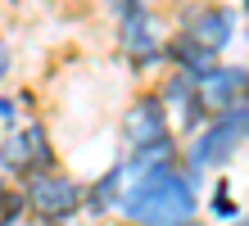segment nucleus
<instances>
[{
  "instance_id": "obj_1",
  "label": "nucleus",
  "mask_w": 249,
  "mask_h": 226,
  "mask_svg": "<svg viewBox=\"0 0 249 226\" xmlns=\"http://www.w3.org/2000/svg\"><path fill=\"white\" fill-rule=\"evenodd\" d=\"M123 213L141 226H190L195 217V176L177 172V163L131 176L123 194Z\"/></svg>"
},
{
  "instance_id": "obj_2",
  "label": "nucleus",
  "mask_w": 249,
  "mask_h": 226,
  "mask_svg": "<svg viewBox=\"0 0 249 226\" xmlns=\"http://www.w3.org/2000/svg\"><path fill=\"white\" fill-rule=\"evenodd\" d=\"M245 140H249V104H236V109L217 113L204 127V136L190 145V168H222Z\"/></svg>"
},
{
  "instance_id": "obj_3",
  "label": "nucleus",
  "mask_w": 249,
  "mask_h": 226,
  "mask_svg": "<svg viewBox=\"0 0 249 226\" xmlns=\"http://www.w3.org/2000/svg\"><path fill=\"white\" fill-rule=\"evenodd\" d=\"M82 199H86V190H82L72 176L41 172V176H32V181H27V208H32L41 222H50V226L68 222V217L82 208Z\"/></svg>"
},
{
  "instance_id": "obj_4",
  "label": "nucleus",
  "mask_w": 249,
  "mask_h": 226,
  "mask_svg": "<svg viewBox=\"0 0 249 226\" xmlns=\"http://www.w3.org/2000/svg\"><path fill=\"white\" fill-rule=\"evenodd\" d=\"M0 168H9V172H18V176H41V172H50L54 168V149L46 145V131H41L36 122L27 127V131H14L5 149H0Z\"/></svg>"
},
{
  "instance_id": "obj_5",
  "label": "nucleus",
  "mask_w": 249,
  "mask_h": 226,
  "mask_svg": "<svg viewBox=\"0 0 249 226\" xmlns=\"http://www.w3.org/2000/svg\"><path fill=\"white\" fill-rule=\"evenodd\" d=\"M123 131H127V140H131L136 154L159 149V145H172L168 140V109H163V100H154V95L136 100L127 109V118H123Z\"/></svg>"
},
{
  "instance_id": "obj_6",
  "label": "nucleus",
  "mask_w": 249,
  "mask_h": 226,
  "mask_svg": "<svg viewBox=\"0 0 249 226\" xmlns=\"http://www.w3.org/2000/svg\"><path fill=\"white\" fill-rule=\"evenodd\" d=\"M195 82H199V104L209 118L236 109V104H249V68H213L209 77H195Z\"/></svg>"
},
{
  "instance_id": "obj_7",
  "label": "nucleus",
  "mask_w": 249,
  "mask_h": 226,
  "mask_svg": "<svg viewBox=\"0 0 249 226\" xmlns=\"http://www.w3.org/2000/svg\"><path fill=\"white\" fill-rule=\"evenodd\" d=\"M181 36L199 41V45H209V50L217 54V50L231 41V14H227V9H217V5H195V9H186V14H181Z\"/></svg>"
},
{
  "instance_id": "obj_8",
  "label": "nucleus",
  "mask_w": 249,
  "mask_h": 226,
  "mask_svg": "<svg viewBox=\"0 0 249 226\" xmlns=\"http://www.w3.org/2000/svg\"><path fill=\"white\" fill-rule=\"evenodd\" d=\"M113 9L123 18V45L131 54H141V59H154L159 41H154V27H150V9L141 0H113Z\"/></svg>"
},
{
  "instance_id": "obj_9",
  "label": "nucleus",
  "mask_w": 249,
  "mask_h": 226,
  "mask_svg": "<svg viewBox=\"0 0 249 226\" xmlns=\"http://www.w3.org/2000/svg\"><path fill=\"white\" fill-rule=\"evenodd\" d=\"M163 100L172 104V109L181 104V127H195L199 118H209V113H204V104H199V82L186 77V72H172V77H168Z\"/></svg>"
},
{
  "instance_id": "obj_10",
  "label": "nucleus",
  "mask_w": 249,
  "mask_h": 226,
  "mask_svg": "<svg viewBox=\"0 0 249 226\" xmlns=\"http://www.w3.org/2000/svg\"><path fill=\"white\" fill-rule=\"evenodd\" d=\"M172 59H177V72H186V77H209V72L217 68V54L209 50V45H199V41H190L177 32V41H172Z\"/></svg>"
},
{
  "instance_id": "obj_11",
  "label": "nucleus",
  "mask_w": 249,
  "mask_h": 226,
  "mask_svg": "<svg viewBox=\"0 0 249 226\" xmlns=\"http://www.w3.org/2000/svg\"><path fill=\"white\" fill-rule=\"evenodd\" d=\"M23 213H27V190H9L0 176V226H14Z\"/></svg>"
},
{
  "instance_id": "obj_12",
  "label": "nucleus",
  "mask_w": 249,
  "mask_h": 226,
  "mask_svg": "<svg viewBox=\"0 0 249 226\" xmlns=\"http://www.w3.org/2000/svg\"><path fill=\"white\" fill-rule=\"evenodd\" d=\"M118 176H123V168H113L105 181H100V186L91 190V213H105L109 208V199H113V190H118Z\"/></svg>"
},
{
  "instance_id": "obj_13",
  "label": "nucleus",
  "mask_w": 249,
  "mask_h": 226,
  "mask_svg": "<svg viewBox=\"0 0 249 226\" xmlns=\"http://www.w3.org/2000/svg\"><path fill=\"white\" fill-rule=\"evenodd\" d=\"M9 72V50H5V41H0V77Z\"/></svg>"
},
{
  "instance_id": "obj_14",
  "label": "nucleus",
  "mask_w": 249,
  "mask_h": 226,
  "mask_svg": "<svg viewBox=\"0 0 249 226\" xmlns=\"http://www.w3.org/2000/svg\"><path fill=\"white\" fill-rule=\"evenodd\" d=\"M36 226H50V222H36Z\"/></svg>"
},
{
  "instance_id": "obj_15",
  "label": "nucleus",
  "mask_w": 249,
  "mask_h": 226,
  "mask_svg": "<svg viewBox=\"0 0 249 226\" xmlns=\"http://www.w3.org/2000/svg\"><path fill=\"white\" fill-rule=\"evenodd\" d=\"M236 226H249V222H236Z\"/></svg>"
},
{
  "instance_id": "obj_16",
  "label": "nucleus",
  "mask_w": 249,
  "mask_h": 226,
  "mask_svg": "<svg viewBox=\"0 0 249 226\" xmlns=\"http://www.w3.org/2000/svg\"><path fill=\"white\" fill-rule=\"evenodd\" d=\"M245 9H249V0H245Z\"/></svg>"
}]
</instances>
